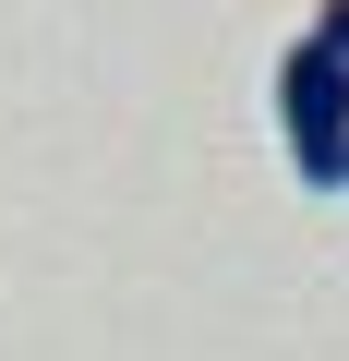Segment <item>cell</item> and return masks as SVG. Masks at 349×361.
Masks as SVG:
<instances>
[{
    "label": "cell",
    "instance_id": "obj_2",
    "mask_svg": "<svg viewBox=\"0 0 349 361\" xmlns=\"http://www.w3.org/2000/svg\"><path fill=\"white\" fill-rule=\"evenodd\" d=\"M325 37H337V49H349V0H325Z\"/></svg>",
    "mask_w": 349,
    "mask_h": 361
},
{
    "label": "cell",
    "instance_id": "obj_1",
    "mask_svg": "<svg viewBox=\"0 0 349 361\" xmlns=\"http://www.w3.org/2000/svg\"><path fill=\"white\" fill-rule=\"evenodd\" d=\"M277 133H289V169L313 193H349V49L325 25L277 61Z\"/></svg>",
    "mask_w": 349,
    "mask_h": 361
}]
</instances>
